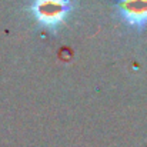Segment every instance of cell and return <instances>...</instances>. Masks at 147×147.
Returning <instances> with one entry per match:
<instances>
[{
	"mask_svg": "<svg viewBox=\"0 0 147 147\" xmlns=\"http://www.w3.org/2000/svg\"><path fill=\"white\" fill-rule=\"evenodd\" d=\"M30 13L43 29L56 32L73 10V0H33Z\"/></svg>",
	"mask_w": 147,
	"mask_h": 147,
	"instance_id": "obj_1",
	"label": "cell"
},
{
	"mask_svg": "<svg viewBox=\"0 0 147 147\" xmlns=\"http://www.w3.org/2000/svg\"><path fill=\"white\" fill-rule=\"evenodd\" d=\"M117 9L129 26L134 29L147 26V0H119Z\"/></svg>",
	"mask_w": 147,
	"mask_h": 147,
	"instance_id": "obj_2",
	"label": "cell"
}]
</instances>
